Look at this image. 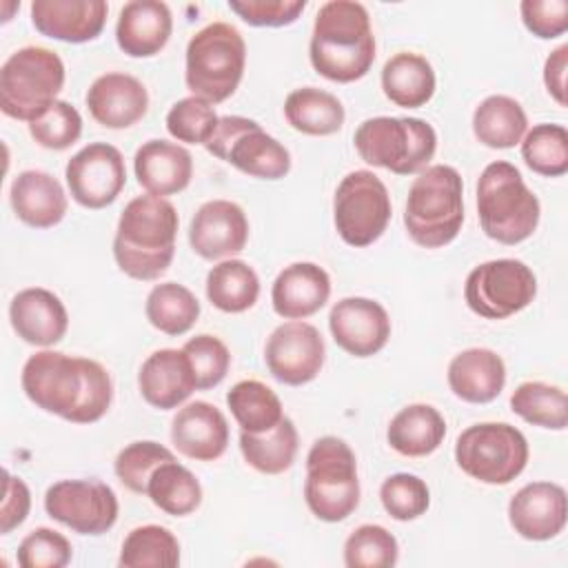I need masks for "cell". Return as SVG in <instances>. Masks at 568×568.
Listing matches in <instances>:
<instances>
[{
	"mask_svg": "<svg viewBox=\"0 0 568 568\" xmlns=\"http://www.w3.org/2000/svg\"><path fill=\"white\" fill-rule=\"evenodd\" d=\"M20 384L29 402L71 424L102 419L113 402V382L100 362L49 348L24 362Z\"/></svg>",
	"mask_w": 568,
	"mask_h": 568,
	"instance_id": "obj_1",
	"label": "cell"
},
{
	"mask_svg": "<svg viewBox=\"0 0 568 568\" xmlns=\"http://www.w3.org/2000/svg\"><path fill=\"white\" fill-rule=\"evenodd\" d=\"M313 69L331 82L362 80L375 62L371 16L362 2L331 0L315 16L308 42Z\"/></svg>",
	"mask_w": 568,
	"mask_h": 568,
	"instance_id": "obj_2",
	"label": "cell"
},
{
	"mask_svg": "<svg viewBox=\"0 0 568 568\" xmlns=\"http://www.w3.org/2000/svg\"><path fill=\"white\" fill-rule=\"evenodd\" d=\"M178 211L166 197L138 195L133 197L113 235V257L118 268L140 282H151L164 275L175 255Z\"/></svg>",
	"mask_w": 568,
	"mask_h": 568,
	"instance_id": "obj_3",
	"label": "cell"
},
{
	"mask_svg": "<svg viewBox=\"0 0 568 568\" xmlns=\"http://www.w3.org/2000/svg\"><path fill=\"white\" fill-rule=\"evenodd\" d=\"M464 224V182L455 166L430 164L417 173L404 206V226L424 248L450 244Z\"/></svg>",
	"mask_w": 568,
	"mask_h": 568,
	"instance_id": "obj_4",
	"label": "cell"
},
{
	"mask_svg": "<svg viewBox=\"0 0 568 568\" xmlns=\"http://www.w3.org/2000/svg\"><path fill=\"white\" fill-rule=\"evenodd\" d=\"M539 215L541 204L515 164H486L477 180V217L486 237L515 246L537 231Z\"/></svg>",
	"mask_w": 568,
	"mask_h": 568,
	"instance_id": "obj_5",
	"label": "cell"
},
{
	"mask_svg": "<svg viewBox=\"0 0 568 568\" xmlns=\"http://www.w3.org/2000/svg\"><path fill=\"white\" fill-rule=\"evenodd\" d=\"M184 82L191 95L211 104L229 100L242 82L246 42L229 22H211L186 44Z\"/></svg>",
	"mask_w": 568,
	"mask_h": 568,
	"instance_id": "obj_6",
	"label": "cell"
},
{
	"mask_svg": "<svg viewBox=\"0 0 568 568\" xmlns=\"http://www.w3.org/2000/svg\"><path fill=\"white\" fill-rule=\"evenodd\" d=\"M353 144L366 164L395 175H413L424 171L433 160L437 133L422 118L377 115L357 126Z\"/></svg>",
	"mask_w": 568,
	"mask_h": 568,
	"instance_id": "obj_7",
	"label": "cell"
},
{
	"mask_svg": "<svg viewBox=\"0 0 568 568\" xmlns=\"http://www.w3.org/2000/svg\"><path fill=\"white\" fill-rule=\"evenodd\" d=\"M304 499L308 510L328 524L346 519L359 506V477L353 448L326 435L313 442L306 455Z\"/></svg>",
	"mask_w": 568,
	"mask_h": 568,
	"instance_id": "obj_8",
	"label": "cell"
},
{
	"mask_svg": "<svg viewBox=\"0 0 568 568\" xmlns=\"http://www.w3.org/2000/svg\"><path fill=\"white\" fill-rule=\"evenodd\" d=\"M64 62L47 47H22L0 69V109L7 118L31 122L64 87Z\"/></svg>",
	"mask_w": 568,
	"mask_h": 568,
	"instance_id": "obj_9",
	"label": "cell"
},
{
	"mask_svg": "<svg viewBox=\"0 0 568 568\" xmlns=\"http://www.w3.org/2000/svg\"><path fill=\"white\" fill-rule=\"evenodd\" d=\"M528 442L519 428L506 422H481L459 433L455 462L473 479L488 486H506L528 464Z\"/></svg>",
	"mask_w": 568,
	"mask_h": 568,
	"instance_id": "obj_10",
	"label": "cell"
},
{
	"mask_svg": "<svg viewBox=\"0 0 568 568\" xmlns=\"http://www.w3.org/2000/svg\"><path fill=\"white\" fill-rule=\"evenodd\" d=\"M204 149L251 178L282 180L291 171L288 149L244 115H222Z\"/></svg>",
	"mask_w": 568,
	"mask_h": 568,
	"instance_id": "obj_11",
	"label": "cell"
},
{
	"mask_svg": "<svg viewBox=\"0 0 568 568\" xmlns=\"http://www.w3.org/2000/svg\"><path fill=\"white\" fill-rule=\"evenodd\" d=\"M393 215L386 184L368 169L342 178L333 195V222L339 237L355 248L377 242Z\"/></svg>",
	"mask_w": 568,
	"mask_h": 568,
	"instance_id": "obj_12",
	"label": "cell"
},
{
	"mask_svg": "<svg viewBox=\"0 0 568 568\" xmlns=\"http://www.w3.org/2000/svg\"><path fill=\"white\" fill-rule=\"evenodd\" d=\"M537 295V277L528 264L513 257L475 266L464 284L468 308L484 320H506L524 311Z\"/></svg>",
	"mask_w": 568,
	"mask_h": 568,
	"instance_id": "obj_13",
	"label": "cell"
},
{
	"mask_svg": "<svg viewBox=\"0 0 568 568\" xmlns=\"http://www.w3.org/2000/svg\"><path fill=\"white\" fill-rule=\"evenodd\" d=\"M47 515L78 535H104L118 521V495L102 479H62L44 493Z\"/></svg>",
	"mask_w": 568,
	"mask_h": 568,
	"instance_id": "obj_14",
	"label": "cell"
},
{
	"mask_svg": "<svg viewBox=\"0 0 568 568\" xmlns=\"http://www.w3.org/2000/svg\"><path fill=\"white\" fill-rule=\"evenodd\" d=\"M71 197L84 209H104L118 200L126 184V166L118 146L91 142L64 166Z\"/></svg>",
	"mask_w": 568,
	"mask_h": 568,
	"instance_id": "obj_15",
	"label": "cell"
},
{
	"mask_svg": "<svg viewBox=\"0 0 568 568\" xmlns=\"http://www.w3.org/2000/svg\"><path fill=\"white\" fill-rule=\"evenodd\" d=\"M326 357L322 333L302 320H288L280 324L266 339L264 362L268 373L286 384L302 386L313 382Z\"/></svg>",
	"mask_w": 568,
	"mask_h": 568,
	"instance_id": "obj_16",
	"label": "cell"
},
{
	"mask_svg": "<svg viewBox=\"0 0 568 568\" xmlns=\"http://www.w3.org/2000/svg\"><path fill=\"white\" fill-rule=\"evenodd\" d=\"M335 344L353 357L377 355L390 339V317L371 297H344L328 313Z\"/></svg>",
	"mask_w": 568,
	"mask_h": 568,
	"instance_id": "obj_17",
	"label": "cell"
},
{
	"mask_svg": "<svg viewBox=\"0 0 568 568\" xmlns=\"http://www.w3.org/2000/svg\"><path fill=\"white\" fill-rule=\"evenodd\" d=\"M248 242V217L231 200L204 202L189 226V244L202 260H229Z\"/></svg>",
	"mask_w": 568,
	"mask_h": 568,
	"instance_id": "obj_18",
	"label": "cell"
},
{
	"mask_svg": "<svg viewBox=\"0 0 568 568\" xmlns=\"http://www.w3.org/2000/svg\"><path fill=\"white\" fill-rule=\"evenodd\" d=\"M566 517V490L555 481H530L508 501V521L528 541L555 539L564 530Z\"/></svg>",
	"mask_w": 568,
	"mask_h": 568,
	"instance_id": "obj_19",
	"label": "cell"
},
{
	"mask_svg": "<svg viewBox=\"0 0 568 568\" xmlns=\"http://www.w3.org/2000/svg\"><path fill=\"white\" fill-rule=\"evenodd\" d=\"M109 4L104 0H33L31 22L38 33L82 44L95 40L106 24Z\"/></svg>",
	"mask_w": 568,
	"mask_h": 568,
	"instance_id": "obj_20",
	"label": "cell"
},
{
	"mask_svg": "<svg viewBox=\"0 0 568 568\" xmlns=\"http://www.w3.org/2000/svg\"><path fill=\"white\" fill-rule=\"evenodd\" d=\"M229 422L224 413L204 402L195 399L184 404L171 422V442L189 459L215 462L229 446Z\"/></svg>",
	"mask_w": 568,
	"mask_h": 568,
	"instance_id": "obj_21",
	"label": "cell"
},
{
	"mask_svg": "<svg viewBox=\"0 0 568 568\" xmlns=\"http://www.w3.org/2000/svg\"><path fill=\"white\" fill-rule=\"evenodd\" d=\"M84 100L91 118L106 129L133 126L149 111L146 87L135 75L120 71L98 75Z\"/></svg>",
	"mask_w": 568,
	"mask_h": 568,
	"instance_id": "obj_22",
	"label": "cell"
},
{
	"mask_svg": "<svg viewBox=\"0 0 568 568\" xmlns=\"http://www.w3.org/2000/svg\"><path fill=\"white\" fill-rule=\"evenodd\" d=\"M9 322L22 342L47 348L67 335L69 313L53 291L31 286L13 295L9 304Z\"/></svg>",
	"mask_w": 568,
	"mask_h": 568,
	"instance_id": "obj_23",
	"label": "cell"
},
{
	"mask_svg": "<svg viewBox=\"0 0 568 568\" xmlns=\"http://www.w3.org/2000/svg\"><path fill=\"white\" fill-rule=\"evenodd\" d=\"M138 388L142 399L158 410L180 408L197 390L186 353L182 348L153 351L140 366Z\"/></svg>",
	"mask_w": 568,
	"mask_h": 568,
	"instance_id": "obj_24",
	"label": "cell"
},
{
	"mask_svg": "<svg viewBox=\"0 0 568 568\" xmlns=\"http://www.w3.org/2000/svg\"><path fill=\"white\" fill-rule=\"evenodd\" d=\"M331 297V277L315 262H293L284 266L273 286V311L284 320H306Z\"/></svg>",
	"mask_w": 568,
	"mask_h": 568,
	"instance_id": "obj_25",
	"label": "cell"
},
{
	"mask_svg": "<svg viewBox=\"0 0 568 568\" xmlns=\"http://www.w3.org/2000/svg\"><path fill=\"white\" fill-rule=\"evenodd\" d=\"M171 31L173 16L166 2L133 0L120 9L115 42L131 58H151L166 47Z\"/></svg>",
	"mask_w": 568,
	"mask_h": 568,
	"instance_id": "obj_26",
	"label": "cell"
},
{
	"mask_svg": "<svg viewBox=\"0 0 568 568\" xmlns=\"http://www.w3.org/2000/svg\"><path fill=\"white\" fill-rule=\"evenodd\" d=\"M133 171L138 184L149 195L166 197L184 191L191 184L193 158L178 142L149 140L135 151Z\"/></svg>",
	"mask_w": 568,
	"mask_h": 568,
	"instance_id": "obj_27",
	"label": "cell"
},
{
	"mask_svg": "<svg viewBox=\"0 0 568 568\" xmlns=\"http://www.w3.org/2000/svg\"><path fill=\"white\" fill-rule=\"evenodd\" d=\"M9 202L20 222L31 229H51L67 215V193L47 171L29 169L13 178Z\"/></svg>",
	"mask_w": 568,
	"mask_h": 568,
	"instance_id": "obj_28",
	"label": "cell"
},
{
	"mask_svg": "<svg viewBox=\"0 0 568 568\" xmlns=\"http://www.w3.org/2000/svg\"><path fill=\"white\" fill-rule=\"evenodd\" d=\"M448 386L455 397L468 404H488L506 386V364L490 348H466L448 364Z\"/></svg>",
	"mask_w": 568,
	"mask_h": 568,
	"instance_id": "obj_29",
	"label": "cell"
},
{
	"mask_svg": "<svg viewBox=\"0 0 568 568\" xmlns=\"http://www.w3.org/2000/svg\"><path fill=\"white\" fill-rule=\"evenodd\" d=\"M446 437V419L430 404H408L388 424L386 439L404 457H426L435 453Z\"/></svg>",
	"mask_w": 568,
	"mask_h": 568,
	"instance_id": "obj_30",
	"label": "cell"
},
{
	"mask_svg": "<svg viewBox=\"0 0 568 568\" xmlns=\"http://www.w3.org/2000/svg\"><path fill=\"white\" fill-rule=\"evenodd\" d=\"M433 64L413 51H399L390 55L382 67L384 95L402 109H419L435 93Z\"/></svg>",
	"mask_w": 568,
	"mask_h": 568,
	"instance_id": "obj_31",
	"label": "cell"
},
{
	"mask_svg": "<svg viewBox=\"0 0 568 568\" xmlns=\"http://www.w3.org/2000/svg\"><path fill=\"white\" fill-rule=\"evenodd\" d=\"M284 118L295 131L322 138L333 135L342 129L346 111L337 95L317 87H302L293 89L286 95Z\"/></svg>",
	"mask_w": 568,
	"mask_h": 568,
	"instance_id": "obj_32",
	"label": "cell"
},
{
	"mask_svg": "<svg viewBox=\"0 0 568 568\" xmlns=\"http://www.w3.org/2000/svg\"><path fill=\"white\" fill-rule=\"evenodd\" d=\"M526 131V111L510 95H488L473 111V133L488 149H513Z\"/></svg>",
	"mask_w": 568,
	"mask_h": 568,
	"instance_id": "obj_33",
	"label": "cell"
},
{
	"mask_svg": "<svg viewBox=\"0 0 568 568\" xmlns=\"http://www.w3.org/2000/svg\"><path fill=\"white\" fill-rule=\"evenodd\" d=\"M206 297L222 313H244L260 297V277L244 260H222L206 273Z\"/></svg>",
	"mask_w": 568,
	"mask_h": 568,
	"instance_id": "obj_34",
	"label": "cell"
},
{
	"mask_svg": "<svg viewBox=\"0 0 568 568\" xmlns=\"http://www.w3.org/2000/svg\"><path fill=\"white\" fill-rule=\"evenodd\" d=\"M144 313L153 328L164 335L180 337L195 326L200 317V302L184 284L160 282L149 291Z\"/></svg>",
	"mask_w": 568,
	"mask_h": 568,
	"instance_id": "obj_35",
	"label": "cell"
},
{
	"mask_svg": "<svg viewBox=\"0 0 568 568\" xmlns=\"http://www.w3.org/2000/svg\"><path fill=\"white\" fill-rule=\"evenodd\" d=\"M226 406L242 433L262 435L284 419V408L273 388L257 379H242L226 393Z\"/></svg>",
	"mask_w": 568,
	"mask_h": 568,
	"instance_id": "obj_36",
	"label": "cell"
},
{
	"mask_svg": "<svg viewBox=\"0 0 568 568\" xmlns=\"http://www.w3.org/2000/svg\"><path fill=\"white\" fill-rule=\"evenodd\" d=\"M300 448L297 428L291 417L284 419L268 433L251 435L240 430V450L244 462L264 475H280L295 462Z\"/></svg>",
	"mask_w": 568,
	"mask_h": 568,
	"instance_id": "obj_37",
	"label": "cell"
},
{
	"mask_svg": "<svg viewBox=\"0 0 568 568\" xmlns=\"http://www.w3.org/2000/svg\"><path fill=\"white\" fill-rule=\"evenodd\" d=\"M146 497L162 513L186 517L200 508L202 486L186 466L178 464V459H171L153 470L146 484Z\"/></svg>",
	"mask_w": 568,
	"mask_h": 568,
	"instance_id": "obj_38",
	"label": "cell"
},
{
	"mask_svg": "<svg viewBox=\"0 0 568 568\" xmlns=\"http://www.w3.org/2000/svg\"><path fill=\"white\" fill-rule=\"evenodd\" d=\"M118 564L122 568H173L180 564V541L164 526H138L124 537Z\"/></svg>",
	"mask_w": 568,
	"mask_h": 568,
	"instance_id": "obj_39",
	"label": "cell"
},
{
	"mask_svg": "<svg viewBox=\"0 0 568 568\" xmlns=\"http://www.w3.org/2000/svg\"><path fill=\"white\" fill-rule=\"evenodd\" d=\"M510 408L524 422L548 430H564L568 424L566 390L546 382H524L510 395Z\"/></svg>",
	"mask_w": 568,
	"mask_h": 568,
	"instance_id": "obj_40",
	"label": "cell"
},
{
	"mask_svg": "<svg viewBox=\"0 0 568 568\" xmlns=\"http://www.w3.org/2000/svg\"><path fill=\"white\" fill-rule=\"evenodd\" d=\"M526 166L544 178H559L568 171V133L561 124L541 122L521 138Z\"/></svg>",
	"mask_w": 568,
	"mask_h": 568,
	"instance_id": "obj_41",
	"label": "cell"
},
{
	"mask_svg": "<svg viewBox=\"0 0 568 568\" xmlns=\"http://www.w3.org/2000/svg\"><path fill=\"white\" fill-rule=\"evenodd\" d=\"M397 557L395 535L379 524H362L344 541V564L348 568H390Z\"/></svg>",
	"mask_w": 568,
	"mask_h": 568,
	"instance_id": "obj_42",
	"label": "cell"
},
{
	"mask_svg": "<svg viewBox=\"0 0 568 568\" xmlns=\"http://www.w3.org/2000/svg\"><path fill=\"white\" fill-rule=\"evenodd\" d=\"M171 459H175V455L166 446L151 442V439H142V442H133V444L124 446L118 453V457L113 462V470L124 488H129L131 493L146 495V484H149L153 470L160 464L171 462Z\"/></svg>",
	"mask_w": 568,
	"mask_h": 568,
	"instance_id": "obj_43",
	"label": "cell"
},
{
	"mask_svg": "<svg viewBox=\"0 0 568 568\" xmlns=\"http://www.w3.org/2000/svg\"><path fill=\"white\" fill-rule=\"evenodd\" d=\"M379 501L388 517L397 521H413L428 510L430 490L422 477L413 473H395L382 481Z\"/></svg>",
	"mask_w": 568,
	"mask_h": 568,
	"instance_id": "obj_44",
	"label": "cell"
},
{
	"mask_svg": "<svg viewBox=\"0 0 568 568\" xmlns=\"http://www.w3.org/2000/svg\"><path fill=\"white\" fill-rule=\"evenodd\" d=\"M31 138L51 151H64L82 135V115L67 100H55L47 111L29 122Z\"/></svg>",
	"mask_w": 568,
	"mask_h": 568,
	"instance_id": "obj_45",
	"label": "cell"
},
{
	"mask_svg": "<svg viewBox=\"0 0 568 568\" xmlns=\"http://www.w3.org/2000/svg\"><path fill=\"white\" fill-rule=\"evenodd\" d=\"M220 115L215 113L213 104L189 95L178 100L169 113H166V131L178 140L186 144H206L217 126Z\"/></svg>",
	"mask_w": 568,
	"mask_h": 568,
	"instance_id": "obj_46",
	"label": "cell"
},
{
	"mask_svg": "<svg viewBox=\"0 0 568 568\" xmlns=\"http://www.w3.org/2000/svg\"><path fill=\"white\" fill-rule=\"evenodd\" d=\"M182 351L186 353V357L191 362L197 390H209V388H215L217 384H222V379L226 377L229 366H231V353L220 337L200 333V335L191 337L182 346Z\"/></svg>",
	"mask_w": 568,
	"mask_h": 568,
	"instance_id": "obj_47",
	"label": "cell"
},
{
	"mask_svg": "<svg viewBox=\"0 0 568 568\" xmlns=\"http://www.w3.org/2000/svg\"><path fill=\"white\" fill-rule=\"evenodd\" d=\"M71 555V541L47 526L31 530L18 546V564L22 568H64Z\"/></svg>",
	"mask_w": 568,
	"mask_h": 568,
	"instance_id": "obj_48",
	"label": "cell"
},
{
	"mask_svg": "<svg viewBox=\"0 0 568 568\" xmlns=\"http://www.w3.org/2000/svg\"><path fill=\"white\" fill-rule=\"evenodd\" d=\"M229 9L251 27H286L306 9V0H229Z\"/></svg>",
	"mask_w": 568,
	"mask_h": 568,
	"instance_id": "obj_49",
	"label": "cell"
},
{
	"mask_svg": "<svg viewBox=\"0 0 568 568\" xmlns=\"http://www.w3.org/2000/svg\"><path fill=\"white\" fill-rule=\"evenodd\" d=\"M524 27L541 38L552 40L568 29V2L566 0H524L519 4Z\"/></svg>",
	"mask_w": 568,
	"mask_h": 568,
	"instance_id": "obj_50",
	"label": "cell"
},
{
	"mask_svg": "<svg viewBox=\"0 0 568 568\" xmlns=\"http://www.w3.org/2000/svg\"><path fill=\"white\" fill-rule=\"evenodd\" d=\"M31 510V493L29 486L13 477L9 470H4V497L0 506V535H9L13 528H18Z\"/></svg>",
	"mask_w": 568,
	"mask_h": 568,
	"instance_id": "obj_51",
	"label": "cell"
},
{
	"mask_svg": "<svg viewBox=\"0 0 568 568\" xmlns=\"http://www.w3.org/2000/svg\"><path fill=\"white\" fill-rule=\"evenodd\" d=\"M566 69H568V44H561L546 58V64H544L546 91L559 106H566Z\"/></svg>",
	"mask_w": 568,
	"mask_h": 568,
	"instance_id": "obj_52",
	"label": "cell"
}]
</instances>
